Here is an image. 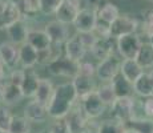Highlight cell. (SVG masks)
Here are the masks:
<instances>
[{"mask_svg":"<svg viewBox=\"0 0 153 133\" xmlns=\"http://www.w3.org/2000/svg\"><path fill=\"white\" fill-rule=\"evenodd\" d=\"M79 96L75 89V85L72 81L64 82L55 88V92L52 94L51 101L48 103V114L51 119H64L69 111L75 106Z\"/></svg>","mask_w":153,"mask_h":133,"instance_id":"obj_1","label":"cell"},{"mask_svg":"<svg viewBox=\"0 0 153 133\" xmlns=\"http://www.w3.org/2000/svg\"><path fill=\"white\" fill-rule=\"evenodd\" d=\"M119 56L112 53L111 56L100 60V63L97 64V67H96V77L101 82L113 81V80L120 75V68H121L123 60Z\"/></svg>","mask_w":153,"mask_h":133,"instance_id":"obj_2","label":"cell"},{"mask_svg":"<svg viewBox=\"0 0 153 133\" xmlns=\"http://www.w3.org/2000/svg\"><path fill=\"white\" fill-rule=\"evenodd\" d=\"M137 28L139 22L136 17L131 15H119L109 25V36L113 40H117L121 36L137 32Z\"/></svg>","mask_w":153,"mask_h":133,"instance_id":"obj_3","label":"cell"},{"mask_svg":"<svg viewBox=\"0 0 153 133\" xmlns=\"http://www.w3.org/2000/svg\"><path fill=\"white\" fill-rule=\"evenodd\" d=\"M134 97L133 96H123L117 97L114 103L111 105V112L114 120L125 124L126 121L134 117Z\"/></svg>","mask_w":153,"mask_h":133,"instance_id":"obj_4","label":"cell"},{"mask_svg":"<svg viewBox=\"0 0 153 133\" xmlns=\"http://www.w3.org/2000/svg\"><path fill=\"white\" fill-rule=\"evenodd\" d=\"M79 64L77 61L71 60L65 55L60 56V57L55 59L53 61L48 64V71L51 75L60 76V77H68L73 79L79 73Z\"/></svg>","mask_w":153,"mask_h":133,"instance_id":"obj_5","label":"cell"},{"mask_svg":"<svg viewBox=\"0 0 153 133\" xmlns=\"http://www.w3.org/2000/svg\"><path fill=\"white\" fill-rule=\"evenodd\" d=\"M141 44H143V41H141L140 36L137 35V32H134V33H129L119 37L116 40V48L120 57L136 59L137 53L141 48Z\"/></svg>","mask_w":153,"mask_h":133,"instance_id":"obj_6","label":"cell"},{"mask_svg":"<svg viewBox=\"0 0 153 133\" xmlns=\"http://www.w3.org/2000/svg\"><path fill=\"white\" fill-rule=\"evenodd\" d=\"M81 100V109L85 113V116L88 117L89 120H93V119H99L100 116H102L107 109L108 105L104 104L101 99L99 97V94L95 92H91L85 96L80 97Z\"/></svg>","mask_w":153,"mask_h":133,"instance_id":"obj_7","label":"cell"},{"mask_svg":"<svg viewBox=\"0 0 153 133\" xmlns=\"http://www.w3.org/2000/svg\"><path fill=\"white\" fill-rule=\"evenodd\" d=\"M22 8L15 0H0V29H7L22 19Z\"/></svg>","mask_w":153,"mask_h":133,"instance_id":"obj_8","label":"cell"},{"mask_svg":"<svg viewBox=\"0 0 153 133\" xmlns=\"http://www.w3.org/2000/svg\"><path fill=\"white\" fill-rule=\"evenodd\" d=\"M97 25V13L93 8H81L76 16L73 27L77 32H93Z\"/></svg>","mask_w":153,"mask_h":133,"instance_id":"obj_9","label":"cell"},{"mask_svg":"<svg viewBox=\"0 0 153 133\" xmlns=\"http://www.w3.org/2000/svg\"><path fill=\"white\" fill-rule=\"evenodd\" d=\"M81 0H63L60 7L57 8L55 16L56 20L64 23V24H73L79 11L81 10Z\"/></svg>","mask_w":153,"mask_h":133,"instance_id":"obj_10","label":"cell"},{"mask_svg":"<svg viewBox=\"0 0 153 133\" xmlns=\"http://www.w3.org/2000/svg\"><path fill=\"white\" fill-rule=\"evenodd\" d=\"M64 119L67 120L72 133H88L89 119L85 116L81 106H73Z\"/></svg>","mask_w":153,"mask_h":133,"instance_id":"obj_11","label":"cell"},{"mask_svg":"<svg viewBox=\"0 0 153 133\" xmlns=\"http://www.w3.org/2000/svg\"><path fill=\"white\" fill-rule=\"evenodd\" d=\"M87 52H88V49L83 44L79 33L69 37V39L64 43V55L73 61H77V63L83 61Z\"/></svg>","mask_w":153,"mask_h":133,"instance_id":"obj_12","label":"cell"},{"mask_svg":"<svg viewBox=\"0 0 153 133\" xmlns=\"http://www.w3.org/2000/svg\"><path fill=\"white\" fill-rule=\"evenodd\" d=\"M44 31L49 36L52 43L55 44H63L69 39V29L67 24L59 22V20H52V22L47 23Z\"/></svg>","mask_w":153,"mask_h":133,"instance_id":"obj_13","label":"cell"},{"mask_svg":"<svg viewBox=\"0 0 153 133\" xmlns=\"http://www.w3.org/2000/svg\"><path fill=\"white\" fill-rule=\"evenodd\" d=\"M24 116L31 121V123H44L49 117L48 114V108L45 104L39 103L37 100H32L29 101L27 106L24 108Z\"/></svg>","mask_w":153,"mask_h":133,"instance_id":"obj_14","label":"cell"},{"mask_svg":"<svg viewBox=\"0 0 153 133\" xmlns=\"http://www.w3.org/2000/svg\"><path fill=\"white\" fill-rule=\"evenodd\" d=\"M7 35L10 37V41H12L16 45H22L27 41L28 33H29V28L27 25V23L23 20V17L17 22H15L13 24H11L7 29Z\"/></svg>","mask_w":153,"mask_h":133,"instance_id":"obj_15","label":"cell"},{"mask_svg":"<svg viewBox=\"0 0 153 133\" xmlns=\"http://www.w3.org/2000/svg\"><path fill=\"white\" fill-rule=\"evenodd\" d=\"M37 63H39V51L25 41L19 47V64L23 67V69H29L33 68Z\"/></svg>","mask_w":153,"mask_h":133,"instance_id":"obj_16","label":"cell"},{"mask_svg":"<svg viewBox=\"0 0 153 133\" xmlns=\"http://www.w3.org/2000/svg\"><path fill=\"white\" fill-rule=\"evenodd\" d=\"M120 73H121L128 81H131L132 84H133L144 73V68L137 63L136 59H123Z\"/></svg>","mask_w":153,"mask_h":133,"instance_id":"obj_17","label":"cell"},{"mask_svg":"<svg viewBox=\"0 0 153 133\" xmlns=\"http://www.w3.org/2000/svg\"><path fill=\"white\" fill-rule=\"evenodd\" d=\"M133 88H134V93L141 97L153 96V71L144 72L133 82Z\"/></svg>","mask_w":153,"mask_h":133,"instance_id":"obj_18","label":"cell"},{"mask_svg":"<svg viewBox=\"0 0 153 133\" xmlns=\"http://www.w3.org/2000/svg\"><path fill=\"white\" fill-rule=\"evenodd\" d=\"M0 57L7 67H15L19 64V47L12 41H4L0 44Z\"/></svg>","mask_w":153,"mask_h":133,"instance_id":"obj_19","label":"cell"},{"mask_svg":"<svg viewBox=\"0 0 153 133\" xmlns=\"http://www.w3.org/2000/svg\"><path fill=\"white\" fill-rule=\"evenodd\" d=\"M72 82L75 85V89L77 92L79 99L80 97L85 96V94L91 93V92H95L97 89L96 87V82H95V77H89V76H84V75H77L72 79Z\"/></svg>","mask_w":153,"mask_h":133,"instance_id":"obj_20","label":"cell"},{"mask_svg":"<svg viewBox=\"0 0 153 133\" xmlns=\"http://www.w3.org/2000/svg\"><path fill=\"white\" fill-rule=\"evenodd\" d=\"M27 43L31 44L35 49L37 51H44L48 47H51L52 41L49 39V36L47 35V32L42 31V29H29V33L27 37Z\"/></svg>","mask_w":153,"mask_h":133,"instance_id":"obj_21","label":"cell"},{"mask_svg":"<svg viewBox=\"0 0 153 133\" xmlns=\"http://www.w3.org/2000/svg\"><path fill=\"white\" fill-rule=\"evenodd\" d=\"M96 13H97V22L102 23V24L111 25L112 22L120 15V11L116 4L107 1L102 5H99V8L96 10Z\"/></svg>","mask_w":153,"mask_h":133,"instance_id":"obj_22","label":"cell"},{"mask_svg":"<svg viewBox=\"0 0 153 133\" xmlns=\"http://www.w3.org/2000/svg\"><path fill=\"white\" fill-rule=\"evenodd\" d=\"M55 92V87L51 82V80L48 79H40L39 80V85H37L36 93H35L33 99L37 100L39 103L48 105V103L51 101L52 94Z\"/></svg>","mask_w":153,"mask_h":133,"instance_id":"obj_23","label":"cell"},{"mask_svg":"<svg viewBox=\"0 0 153 133\" xmlns=\"http://www.w3.org/2000/svg\"><path fill=\"white\" fill-rule=\"evenodd\" d=\"M112 37H99L96 45L91 49L92 55L95 56L97 60L108 57L113 53V43H112Z\"/></svg>","mask_w":153,"mask_h":133,"instance_id":"obj_24","label":"cell"},{"mask_svg":"<svg viewBox=\"0 0 153 133\" xmlns=\"http://www.w3.org/2000/svg\"><path fill=\"white\" fill-rule=\"evenodd\" d=\"M23 97H24V94H23L22 87H17V85H15L12 82L8 81L7 85H5L4 93H3L1 103L5 105H8V106L15 105V104H17Z\"/></svg>","mask_w":153,"mask_h":133,"instance_id":"obj_25","label":"cell"},{"mask_svg":"<svg viewBox=\"0 0 153 133\" xmlns=\"http://www.w3.org/2000/svg\"><path fill=\"white\" fill-rule=\"evenodd\" d=\"M39 76L32 71V68L29 69H25V77L24 81H23L22 85V91L24 97H33L35 93H36L37 85H39Z\"/></svg>","mask_w":153,"mask_h":133,"instance_id":"obj_26","label":"cell"},{"mask_svg":"<svg viewBox=\"0 0 153 133\" xmlns=\"http://www.w3.org/2000/svg\"><path fill=\"white\" fill-rule=\"evenodd\" d=\"M124 126L133 129L137 133H153V119H151V117L141 119V117L134 116L132 120L126 121Z\"/></svg>","mask_w":153,"mask_h":133,"instance_id":"obj_27","label":"cell"},{"mask_svg":"<svg viewBox=\"0 0 153 133\" xmlns=\"http://www.w3.org/2000/svg\"><path fill=\"white\" fill-rule=\"evenodd\" d=\"M137 63L144 69H151L153 68V47L149 43H143L139 53L136 56Z\"/></svg>","mask_w":153,"mask_h":133,"instance_id":"obj_28","label":"cell"},{"mask_svg":"<svg viewBox=\"0 0 153 133\" xmlns=\"http://www.w3.org/2000/svg\"><path fill=\"white\" fill-rule=\"evenodd\" d=\"M112 82H113V87H114V91H116L117 97L133 96V93H134L133 84H132L131 81H128L121 73H120V75L117 76Z\"/></svg>","mask_w":153,"mask_h":133,"instance_id":"obj_29","label":"cell"},{"mask_svg":"<svg viewBox=\"0 0 153 133\" xmlns=\"http://www.w3.org/2000/svg\"><path fill=\"white\" fill-rule=\"evenodd\" d=\"M96 93L99 94V97L104 101L105 105H112L114 103V100L117 99L116 91H114L113 82L108 81V82H102L100 87H97Z\"/></svg>","mask_w":153,"mask_h":133,"instance_id":"obj_30","label":"cell"},{"mask_svg":"<svg viewBox=\"0 0 153 133\" xmlns=\"http://www.w3.org/2000/svg\"><path fill=\"white\" fill-rule=\"evenodd\" d=\"M8 133H31V121L25 116H13Z\"/></svg>","mask_w":153,"mask_h":133,"instance_id":"obj_31","label":"cell"},{"mask_svg":"<svg viewBox=\"0 0 153 133\" xmlns=\"http://www.w3.org/2000/svg\"><path fill=\"white\" fill-rule=\"evenodd\" d=\"M125 129L124 124L117 120H105L99 124L96 133H123Z\"/></svg>","mask_w":153,"mask_h":133,"instance_id":"obj_32","label":"cell"},{"mask_svg":"<svg viewBox=\"0 0 153 133\" xmlns=\"http://www.w3.org/2000/svg\"><path fill=\"white\" fill-rule=\"evenodd\" d=\"M12 117H13V114L11 113L8 105H5V104L0 105V131L8 132Z\"/></svg>","mask_w":153,"mask_h":133,"instance_id":"obj_33","label":"cell"},{"mask_svg":"<svg viewBox=\"0 0 153 133\" xmlns=\"http://www.w3.org/2000/svg\"><path fill=\"white\" fill-rule=\"evenodd\" d=\"M40 1V12L43 15H55L57 8L60 7L63 0H39Z\"/></svg>","mask_w":153,"mask_h":133,"instance_id":"obj_34","label":"cell"},{"mask_svg":"<svg viewBox=\"0 0 153 133\" xmlns=\"http://www.w3.org/2000/svg\"><path fill=\"white\" fill-rule=\"evenodd\" d=\"M48 133H72L65 119H57L49 125Z\"/></svg>","mask_w":153,"mask_h":133,"instance_id":"obj_35","label":"cell"},{"mask_svg":"<svg viewBox=\"0 0 153 133\" xmlns=\"http://www.w3.org/2000/svg\"><path fill=\"white\" fill-rule=\"evenodd\" d=\"M79 36H80L81 41H83V44L87 47L88 51H91V49L96 45V43H97V40H99V36L95 33V31L93 32H79Z\"/></svg>","mask_w":153,"mask_h":133,"instance_id":"obj_36","label":"cell"},{"mask_svg":"<svg viewBox=\"0 0 153 133\" xmlns=\"http://www.w3.org/2000/svg\"><path fill=\"white\" fill-rule=\"evenodd\" d=\"M79 73L84 76H89V77H95L96 76V67L89 61H80L79 64Z\"/></svg>","mask_w":153,"mask_h":133,"instance_id":"obj_37","label":"cell"},{"mask_svg":"<svg viewBox=\"0 0 153 133\" xmlns=\"http://www.w3.org/2000/svg\"><path fill=\"white\" fill-rule=\"evenodd\" d=\"M143 28H144V32H145L148 36L153 33V10H148L144 13Z\"/></svg>","mask_w":153,"mask_h":133,"instance_id":"obj_38","label":"cell"},{"mask_svg":"<svg viewBox=\"0 0 153 133\" xmlns=\"http://www.w3.org/2000/svg\"><path fill=\"white\" fill-rule=\"evenodd\" d=\"M24 77H25V69H13L12 72L10 73L8 81L17 85V87H22L23 81H24Z\"/></svg>","mask_w":153,"mask_h":133,"instance_id":"obj_39","label":"cell"},{"mask_svg":"<svg viewBox=\"0 0 153 133\" xmlns=\"http://www.w3.org/2000/svg\"><path fill=\"white\" fill-rule=\"evenodd\" d=\"M23 10L25 13L32 15L36 13L37 11H40V1L39 0H22Z\"/></svg>","mask_w":153,"mask_h":133,"instance_id":"obj_40","label":"cell"},{"mask_svg":"<svg viewBox=\"0 0 153 133\" xmlns=\"http://www.w3.org/2000/svg\"><path fill=\"white\" fill-rule=\"evenodd\" d=\"M145 101L143 103V108H144V113L146 117L153 119V96L145 97Z\"/></svg>","mask_w":153,"mask_h":133,"instance_id":"obj_41","label":"cell"},{"mask_svg":"<svg viewBox=\"0 0 153 133\" xmlns=\"http://www.w3.org/2000/svg\"><path fill=\"white\" fill-rule=\"evenodd\" d=\"M8 80L4 79H0V101H1V97H3V93H4V89H5V85H7Z\"/></svg>","mask_w":153,"mask_h":133,"instance_id":"obj_42","label":"cell"},{"mask_svg":"<svg viewBox=\"0 0 153 133\" xmlns=\"http://www.w3.org/2000/svg\"><path fill=\"white\" fill-rule=\"evenodd\" d=\"M5 67H7V65H5V63L3 61V59L0 57V79H4L5 77V71H4Z\"/></svg>","mask_w":153,"mask_h":133,"instance_id":"obj_43","label":"cell"},{"mask_svg":"<svg viewBox=\"0 0 153 133\" xmlns=\"http://www.w3.org/2000/svg\"><path fill=\"white\" fill-rule=\"evenodd\" d=\"M123 133H137V132L133 131V129H131V128H125L124 131H123Z\"/></svg>","mask_w":153,"mask_h":133,"instance_id":"obj_44","label":"cell"},{"mask_svg":"<svg viewBox=\"0 0 153 133\" xmlns=\"http://www.w3.org/2000/svg\"><path fill=\"white\" fill-rule=\"evenodd\" d=\"M148 37H149L148 43H149V44H151V45L153 47V33H152V35H149V36H148Z\"/></svg>","mask_w":153,"mask_h":133,"instance_id":"obj_45","label":"cell"},{"mask_svg":"<svg viewBox=\"0 0 153 133\" xmlns=\"http://www.w3.org/2000/svg\"><path fill=\"white\" fill-rule=\"evenodd\" d=\"M145 1H151V3H153V0H145Z\"/></svg>","mask_w":153,"mask_h":133,"instance_id":"obj_46","label":"cell"},{"mask_svg":"<svg viewBox=\"0 0 153 133\" xmlns=\"http://www.w3.org/2000/svg\"><path fill=\"white\" fill-rule=\"evenodd\" d=\"M0 133H8V132H3V131H0Z\"/></svg>","mask_w":153,"mask_h":133,"instance_id":"obj_47","label":"cell"}]
</instances>
